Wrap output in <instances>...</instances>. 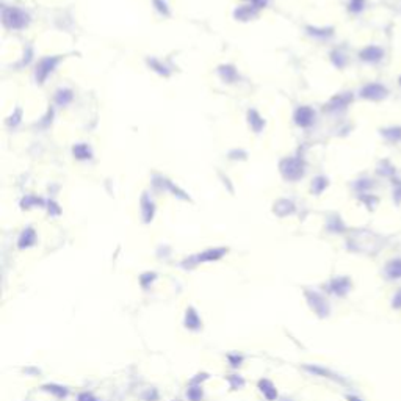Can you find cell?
<instances>
[{
	"label": "cell",
	"mask_w": 401,
	"mask_h": 401,
	"mask_svg": "<svg viewBox=\"0 0 401 401\" xmlns=\"http://www.w3.org/2000/svg\"><path fill=\"white\" fill-rule=\"evenodd\" d=\"M4 22H5L7 27H10V29H22V27L27 25L29 16L25 14L22 10L10 8V10L4 11Z\"/></svg>",
	"instance_id": "obj_1"
},
{
	"label": "cell",
	"mask_w": 401,
	"mask_h": 401,
	"mask_svg": "<svg viewBox=\"0 0 401 401\" xmlns=\"http://www.w3.org/2000/svg\"><path fill=\"white\" fill-rule=\"evenodd\" d=\"M389 94V90L383 85V83H367L362 90H361V97L367 99V100H383L386 99Z\"/></svg>",
	"instance_id": "obj_2"
},
{
	"label": "cell",
	"mask_w": 401,
	"mask_h": 401,
	"mask_svg": "<svg viewBox=\"0 0 401 401\" xmlns=\"http://www.w3.org/2000/svg\"><path fill=\"white\" fill-rule=\"evenodd\" d=\"M351 287H353V284H351L349 278H346V276H339V278H334V279L329 281L328 292L342 298V296H346L349 293Z\"/></svg>",
	"instance_id": "obj_3"
},
{
	"label": "cell",
	"mask_w": 401,
	"mask_h": 401,
	"mask_svg": "<svg viewBox=\"0 0 401 401\" xmlns=\"http://www.w3.org/2000/svg\"><path fill=\"white\" fill-rule=\"evenodd\" d=\"M359 58L365 63H380L384 58V50L380 46H367L359 52Z\"/></svg>",
	"instance_id": "obj_4"
},
{
	"label": "cell",
	"mask_w": 401,
	"mask_h": 401,
	"mask_svg": "<svg viewBox=\"0 0 401 401\" xmlns=\"http://www.w3.org/2000/svg\"><path fill=\"white\" fill-rule=\"evenodd\" d=\"M285 166H282V172L285 174V177L290 179V181H295V179H299V177H303V174H304V165L301 163L299 160H285L284 162Z\"/></svg>",
	"instance_id": "obj_5"
},
{
	"label": "cell",
	"mask_w": 401,
	"mask_h": 401,
	"mask_svg": "<svg viewBox=\"0 0 401 401\" xmlns=\"http://www.w3.org/2000/svg\"><path fill=\"white\" fill-rule=\"evenodd\" d=\"M315 121V112L310 107H299L295 113V122L299 127H309Z\"/></svg>",
	"instance_id": "obj_6"
},
{
	"label": "cell",
	"mask_w": 401,
	"mask_h": 401,
	"mask_svg": "<svg viewBox=\"0 0 401 401\" xmlns=\"http://www.w3.org/2000/svg\"><path fill=\"white\" fill-rule=\"evenodd\" d=\"M384 273L387 276V279L390 281H399L401 279V257H395L390 259L386 266H384Z\"/></svg>",
	"instance_id": "obj_7"
},
{
	"label": "cell",
	"mask_w": 401,
	"mask_h": 401,
	"mask_svg": "<svg viewBox=\"0 0 401 401\" xmlns=\"http://www.w3.org/2000/svg\"><path fill=\"white\" fill-rule=\"evenodd\" d=\"M57 63H58L57 58H44V60L39 63V66L36 68V79L44 80L47 75L54 71V68H55Z\"/></svg>",
	"instance_id": "obj_8"
},
{
	"label": "cell",
	"mask_w": 401,
	"mask_h": 401,
	"mask_svg": "<svg viewBox=\"0 0 401 401\" xmlns=\"http://www.w3.org/2000/svg\"><path fill=\"white\" fill-rule=\"evenodd\" d=\"M226 253L224 249H210V251H206V253L199 254L196 257H193V262L194 263H204V262H212V260H218L222 257V254Z\"/></svg>",
	"instance_id": "obj_9"
},
{
	"label": "cell",
	"mask_w": 401,
	"mask_h": 401,
	"mask_svg": "<svg viewBox=\"0 0 401 401\" xmlns=\"http://www.w3.org/2000/svg\"><path fill=\"white\" fill-rule=\"evenodd\" d=\"M185 324H187V328L191 329V331H199L201 326H203V321H201L197 312L193 307H188V310L185 314Z\"/></svg>",
	"instance_id": "obj_10"
},
{
	"label": "cell",
	"mask_w": 401,
	"mask_h": 401,
	"mask_svg": "<svg viewBox=\"0 0 401 401\" xmlns=\"http://www.w3.org/2000/svg\"><path fill=\"white\" fill-rule=\"evenodd\" d=\"M259 389H260V392L263 393V396L268 401H273V399L278 398V390H276L274 384L270 380H260L259 381Z\"/></svg>",
	"instance_id": "obj_11"
},
{
	"label": "cell",
	"mask_w": 401,
	"mask_h": 401,
	"mask_svg": "<svg viewBox=\"0 0 401 401\" xmlns=\"http://www.w3.org/2000/svg\"><path fill=\"white\" fill-rule=\"evenodd\" d=\"M353 100V96H351L349 93H343V94H337L332 100H331V104L329 107L332 110H342L345 107H348V104Z\"/></svg>",
	"instance_id": "obj_12"
},
{
	"label": "cell",
	"mask_w": 401,
	"mask_h": 401,
	"mask_svg": "<svg viewBox=\"0 0 401 401\" xmlns=\"http://www.w3.org/2000/svg\"><path fill=\"white\" fill-rule=\"evenodd\" d=\"M35 238H36V234L33 229H25L19 238V248H30L33 243H35Z\"/></svg>",
	"instance_id": "obj_13"
},
{
	"label": "cell",
	"mask_w": 401,
	"mask_h": 401,
	"mask_svg": "<svg viewBox=\"0 0 401 401\" xmlns=\"http://www.w3.org/2000/svg\"><path fill=\"white\" fill-rule=\"evenodd\" d=\"M383 137L386 140H389L390 143H398L401 141V127H395V125H392V127H387L384 130H381Z\"/></svg>",
	"instance_id": "obj_14"
},
{
	"label": "cell",
	"mask_w": 401,
	"mask_h": 401,
	"mask_svg": "<svg viewBox=\"0 0 401 401\" xmlns=\"http://www.w3.org/2000/svg\"><path fill=\"white\" fill-rule=\"evenodd\" d=\"M74 154L77 159H90L91 155V150L86 144H77L74 147Z\"/></svg>",
	"instance_id": "obj_15"
},
{
	"label": "cell",
	"mask_w": 401,
	"mask_h": 401,
	"mask_svg": "<svg viewBox=\"0 0 401 401\" xmlns=\"http://www.w3.org/2000/svg\"><path fill=\"white\" fill-rule=\"evenodd\" d=\"M365 7V0H349V11L351 13H361Z\"/></svg>",
	"instance_id": "obj_16"
},
{
	"label": "cell",
	"mask_w": 401,
	"mask_h": 401,
	"mask_svg": "<svg viewBox=\"0 0 401 401\" xmlns=\"http://www.w3.org/2000/svg\"><path fill=\"white\" fill-rule=\"evenodd\" d=\"M378 172L383 174V175H389V177H392V175L395 174V168H393L389 162H383L381 166H380V169H378Z\"/></svg>",
	"instance_id": "obj_17"
},
{
	"label": "cell",
	"mask_w": 401,
	"mask_h": 401,
	"mask_svg": "<svg viewBox=\"0 0 401 401\" xmlns=\"http://www.w3.org/2000/svg\"><path fill=\"white\" fill-rule=\"evenodd\" d=\"M390 306H392V309H395V310H401V288H398V290L393 293V296H392V299H390Z\"/></svg>",
	"instance_id": "obj_18"
},
{
	"label": "cell",
	"mask_w": 401,
	"mask_h": 401,
	"mask_svg": "<svg viewBox=\"0 0 401 401\" xmlns=\"http://www.w3.org/2000/svg\"><path fill=\"white\" fill-rule=\"evenodd\" d=\"M393 201L396 204L401 203V181H393Z\"/></svg>",
	"instance_id": "obj_19"
},
{
	"label": "cell",
	"mask_w": 401,
	"mask_h": 401,
	"mask_svg": "<svg viewBox=\"0 0 401 401\" xmlns=\"http://www.w3.org/2000/svg\"><path fill=\"white\" fill-rule=\"evenodd\" d=\"M79 401H97L91 393H82L80 396H79Z\"/></svg>",
	"instance_id": "obj_20"
},
{
	"label": "cell",
	"mask_w": 401,
	"mask_h": 401,
	"mask_svg": "<svg viewBox=\"0 0 401 401\" xmlns=\"http://www.w3.org/2000/svg\"><path fill=\"white\" fill-rule=\"evenodd\" d=\"M346 399H348V401H364L362 398H359V396H356V395H348Z\"/></svg>",
	"instance_id": "obj_21"
},
{
	"label": "cell",
	"mask_w": 401,
	"mask_h": 401,
	"mask_svg": "<svg viewBox=\"0 0 401 401\" xmlns=\"http://www.w3.org/2000/svg\"><path fill=\"white\" fill-rule=\"evenodd\" d=\"M399 85H401V77H399Z\"/></svg>",
	"instance_id": "obj_22"
}]
</instances>
